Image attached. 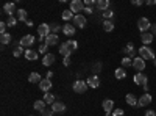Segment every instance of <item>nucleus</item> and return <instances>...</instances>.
I'll return each mask as SVG.
<instances>
[{"mask_svg": "<svg viewBox=\"0 0 156 116\" xmlns=\"http://www.w3.org/2000/svg\"><path fill=\"white\" fill-rule=\"evenodd\" d=\"M137 27H139V30H140L142 33H145V32H148V30L151 28V24H150V21H148L147 17H140V19L137 21Z\"/></svg>", "mask_w": 156, "mask_h": 116, "instance_id": "obj_6", "label": "nucleus"}, {"mask_svg": "<svg viewBox=\"0 0 156 116\" xmlns=\"http://www.w3.org/2000/svg\"><path fill=\"white\" fill-rule=\"evenodd\" d=\"M134 83H136L137 86H142L144 89H147V88H148V79H147V75L142 74V72H137V74L134 75Z\"/></svg>", "mask_w": 156, "mask_h": 116, "instance_id": "obj_3", "label": "nucleus"}, {"mask_svg": "<svg viewBox=\"0 0 156 116\" xmlns=\"http://www.w3.org/2000/svg\"><path fill=\"white\" fill-rule=\"evenodd\" d=\"M41 80L42 79H41V75H39L37 72H31L30 77H28V82L30 83H41Z\"/></svg>", "mask_w": 156, "mask_h": 116, "instance_id": "obj_25", "label": "nucleus"}, {"mask_svg": "<svg viewBox=\"0 0 156 116\" xmlns=\"http://www.w3.org/2000/svg\"><path fill=\"white\" fill-rule=\"evenodd\" d=\"M62 19H64V21H70V19H72V11H70V9L62 11Z\"/></svg>", "mask_w": 156, "mask_h": 116, "instance_id": "obj_34", "label": "nucleus"}, {"mask_svg": "<svg viewBox=\"0 0 156 116\" xmlns=\"http://www.w3.org/2000/svg\"><path fill=\"white\" fill-rule=\"evenodd\" d=\"M103 30L105 32H112L114 30V22L112 21H105L103 22Z\"/></svg>", "mask_w": 156, "mask_h": 116, "instance_id": "obj_30", "label": "nucleus"}, {"mask_svg": "<svg viewBox=\"0 0 156 116\" xmlns=\"http://www.w3.org/2000/svg\"><path fill=\"white\" fill-rule=\"evenodd\" d=\"M20 54H22V46L16 47V49H14V52H12V55H14V57H20Z\"/></svg>", "mask_w": 156, "mask_h": 116, "instance_id": "obj_41", "label": "nucleus"}, {"mask_svg": "<svg viewBox=\"0 0 156 116\" xmlns=\"http://www.w3.org/2000/svg\"><path fill=\"white\" fill-rule=\"evenodd\" d=\"M125 100H126V104L131 105V107H137V102H139V99H136V96L131 94V93L125 96Z\"/></svg>", "mask_w": 156, "mask_h": 116, "instance_id": "obj_20", "label": "nucleus"}, {"mask_svg": "<svg viewBox=\"0 0 156 116\" xmlns=\"http://www.w3.org/2000/svg\"><path fill=\"white\" fill-rule=\"evenodd\" d=\"M73 25L78 28H84L87 25V21L83 14H76V16H73Z\"/></svg>", "mask_w": 156, "mask_h": 116, "instance_id": "obj_7", "label": "nucleus"}, {"mask_svg": "<svg viewBox=\"0 0 156 116\" xmlns=\"http://www.w3.org/2000/svg\"><path fill=\"white\" fill-rule=\"evenodd\" d=\"M123 52L128 55V58H136V57H134L136 50H134V44H133V43H128V44L125 46V49H123Z\"/></svg>", "mask_w": 156, "mask_h": 116, "instance_id": "obj_16", "label": "nucleus"}, {"mask_svg": "<svg viewBox=\"0 0 156 116\" xmlns=\"http://www.w3.org/2000/svg\"><path fill=\"white\" fill-rule=\"evenodd\" d=\"M84 13H86V14H92L94 9H92V8H89V6H86V8H84Z\"/></svg>", "mask_w": 156, "mask_h": 116, "instance_id": "obj_46", "label": "nucleus"}, {"mask_svg": "<svg viewBox=\"0 0 156 116\" xmlns=\"http://www.w3.org/2000/svg\"><path fill=\"white\" fill-rule=\"evenodd\" d=\"M100 68H101V64H100V63H97L95 66H94V69H95V71H100Z\"/></svg>", "mask_w": 156, "mask_h": 116, "instance_id": "obj_49", "label": "nucleus"}, {"mask_svg": "<svg viewBox=\"0 0 156 116\" xmlns=\"http://www.w3.org/2000/svg\"><path fill=\"white\" fill-rule=\"evenodd\" d=\"M133 68L137 71V72H142L145 69V60H142L140 57H136L134 60H133Z\"/></svg>", "mask_w": 156, "mask_h": 116, "instance_id": "obj_9", "label": "nucleus"}, {"mask_svg": "<svg viewBox=\"0 0 156 116\" xmlns=\"http://www.w3.org/2000/svg\"><path fill=\"white\" fill-rule=\"evenodd\" d=\"M125 114V111L122 110V108H115V110H112V116H123Z\"/></svg>", "mask_w": 156, "mask_h": 116, "instance_id": "obj_38", "label": "nucleus"}, {"mask_svg": "<svg viewBox=\"0 0 156 116\" xmlns=\"http://www.w3.org/2000/svg\"><path fill=\"white\" fill-rule=\"evenodd\" d=\"M148 104H151V96H150L148 93H145L144 96H142V97L139 99L137 107H145V105H148Z\"/></svg>", "mask_w": 156, "mask_h": 116, "instance_id": "obj_14", "label": "nucleus"}, {"mask_svg": "<svg viewBox=\"0 0 156 116\" xmlns=\"http://www.w3.org/2000/svg\"><path fill=\"white\" fill-rule=\"evenodd\" d=\"M84 5L89 6V8H92L94 5H97V2H95V0H84Z\"/></svg>", "mask_w": 156, "mask_h": 116, "instance_id": "obj_40", "label": "nucleus"}, {"mask_svg": "<svg viewBox=\"0 0 156 116\" xmlns=\"http://www.w3.org/2000/svg\"><path fill=\"white\" fill-rule=\"evenodd\" d=\"M112 16H114V13H112V11H109V9H108V11H103V17H105L106 21H111Z\"/></svg>", "mask_w": 156, "mask_h": 116, "instance_id": "obj_37", "label": "nucleus"}, {"mask_svg": "<svg viewBox=\"0 0 156 116\" xmlns=\"http://www.w3.org/2000/svg\"><path fill=\"white\" fill-rule=\"evenodd\" d=\"M42 100L45 102V104H55V102H56V100H55V96L51 94V93H45Z\"/></svg>", "mask_w": 156, "mask_h": 116, "instance_id": "obj_27", "label": "nucleus"}, {"mask_svg": "<svg viewBox=\"0 0 156 116\" xmlns=\"http://www.w3.org/2000/svg\"><path fill=\"white\" fill-rule=\"evenodd\" d=\"M55 55L53 54H47V55H44V58H42V64L47 68V66H51V64L55 63Z\"/></svg>", "mask_w": 156, "mask_h": 116, "instance_id": "obj_18", "label": "nucleus"}, {"mask_svg": "<svg viewBox=\"0 0 156 116\" xmlns=\"http://www.w3.org/2000/svg\"><path fill=\"white\" fill-rule=\"evenodd\" d=\"M98 9L101 11H108L109 8V0H97V5H95Z\"/></svg>", "mask_w": 156, "mask_h": 116, "instance_id": "obj_24", "label": "nucleus"}, {"mask_svg": "<svg viewBox=\"0 0 156 116\" xmlns=\"http://www.w3.org/2000/svg\"><path fill=\"white\" fill-rule=\"evenodd\" d=\"M11 38H12V36H11L9 33H5V35H2L0 41H2V44L5 46V44H9V43H11Z\"/></svg>", "mask_w": 156, "mask_h": 116, "instance_id": "obj_31", "label": "nucleus"}, {"mask_svg": "<svg viewBox=\"0 0 156 116\" xmlns=\"http://www.w3.org/2000/svg\"><path fill=\"white\" fill-rule=\"evenodd\" d=\"M151 35H153V36H156V24H154V25H151Z\"/></svg>", "mask_w": 156, "mask_h": 116, "instance_id": "obj_47", "label": "nucleus"}, {"mask_svg": "<svg viewBox=\"0 0 156 116\" xmlns=\"http://www.w3.org/2000/svg\"><path fill=\"white\" fill-rule=\"evenodd\" d=\"M115 79L117 80H122V79H125L126 77V72H125V69H122V68H119V69H115Z\"/></svg>", "mask_w": 156, "mask_h": 116, "instance_id": "obj_29", "label": "nucleus"}, {"mask_svg": "<svg viewBox=\"0 0 156 116\" xmlns=\"http://www.w3.org/2000/svg\"><path fill=\"white\" fill-rule=\"evenodd\" d=\"M86 6H84V3L81 2V0H72L70 2V11L72 13H80V11H83Z\"/></svg>", "mask_w": 156, "mask_h": 116, "instance_id": "obj_8", "label": "nucleus"}, {"mask_svg": "<svg viewBox=\"0 0 156 116\" xmlns=\"http://www.w3.org/2000/svg\"><path fill=\"white\" fill-rule=\"evenodd\" d=\"M76 47H78V43H76V41L69 39V41L62 43V44L59 46V54H61L64 58H66V57H70L73 50H76Z\"/></svg>", "mask_w": 156, "mask_h": 116, "instance_id": "obj_1", "label": "nucleus"}, {"mask_svg": "<svg viewBox=\"0 0 156 116\" xmlns=\"http://www.w3.org/2000/svg\"><path fill=\"white\" fill-rule=\"evenodd\" d=\"M86 83H87L89 88H98L100 86V79H98L97 75H90V77H87Z\"/></svg>", "mask_w": 156, "mask_h": 116, "instance_id": "obj_11", "label": "nucleus"}, {"mask_svg": "<svg viewBox=\"0 0 156 116\" xmlns=\"http://www.w3.org/2000/svg\"><path fill=\"white\" fill-rule=\"evenodd\" d=\"M45 44H47V46H56V44H58V35L50 33V35L45 38Z\"/></svg>", "mask_w": 156, "mask_h": 116, "instance_id": "obj_21", "label": "nucleus"}, {"mask_svg": "<svg viewBox=\"0 0 156 116\" xmlns=\"http://www.w3.org/2000/svg\"><path fill=\"white\" fill-rule=\"evenodd\" d=\"M51 110H53L55 113H64L66 111V105H64L61 100H56L55 104H51Z\"/></svg>", "mask_w": 156, "mask_h": 116, "instance_id": "obj_13", "label": "nucleus"}, {"mask_svg": "<svg viewBox=\"0 0 156 116\" xmlns=\"http://www.w3.org/2000/svg\"><path fill=\"white\" fill-rule=\"evenodd\" d=\"M27 27H33V22L31 21H27Z\"/></svg>", "mask_w": 156, "mask_h": 116, "instance_id": "obj_51", "label": "nucleus"}, {"mask_svg": "<svg viewBox=\"0 0 156 116\" xmlns=\"http://www.w3.org/2000/svg\"><path fill=\"white\" fill-rule=\"evenodd\" d=\"M72 89H73L75 93H78V94H83L86 89H87V83H86L84 80H76V82L73 83Z\"/></svg>", "mask_w": 156, "mask_h": 116, "instance_id": "obj_5", "label": "nucleus"}, {"mask_svg": "<svg viewBox=\"0 0 156 116\" xmlns=\"http://www.w3.org/2000/svg\"><path fill=\"white\" fill-rule=\"evenodd\" d=\"M76 32L75 28V25H70V24H66V25H62V33L66 35V36H73Z\"/></svg>", "mask_w": 156, "mask_h": 116, "instance_id": "obj_12", "label": "nucleus"}, {"mask_svg": "<svg viewBox=\"0 0 156 116\" xmlns=\"http://www.w3.org/2000/svg\"><path fill=\"white\" fill-rule=\"evenodd\" d=\"M50 33H51L50 32V25H47V24H41L37 27V36H39V39H45Z\"/></svg>", "mask_w": 156, "mask_h": 116, "instance_id": "obj_4", "label": "nucleus"}, {"mask_svg": "<svg viewBox=\"0 0 156 116\" xmlns=\"http://www.w3.org/2000/svg\"><path fill=\"white\" fill-rule=\"evenodd\" d=\"M62 64H64V66H69V64H70V57L64 58V60H62Z\"/></svg>", "mask_w": 156, "mask_h": 116, "instance_id": "obj_43", "label": "nucleus"}, {"mask_svg": "<svg viewBox=\"0 0 156 116\" xmlns=\"http://www.w3.org/2000/svg\"><path fill=\"white\" fill-rule=\"evenodd\" d=\"M47 44L44 43V44H41V46H39V49H37V54H42V55H47Z\"/></svg>", "mask_w": 156, "mask_h": 116, "instance_id": "obj_35", "label": "nucleus"}, {"mask_svg": "<svg viewBox=\"0 0 156 116\" xmlns=\"http://www.w3.org/2000/svg\"><path fill=\"white\" fill-rule=\"evenodd\" d=\"M3 11L6 13L8 16H12V14H14V11H16V5L14 3H5L3 5Z\"/></svg>", "mask_w": 156, "mask_h": 116, "instance_id": "obj_23", "label": "nucleus"}, {"mask_svg": "<svg viewBox=\"0 0 156 116\" xmlns=\"http://www.w3.org/2000/svg\"><path fill=\"white\" fill-rule=\"evenodd\" d=\"M16 24H17V19L14 16H8V21H6L8 27H16Z\"/></svg>", "mask_w": 156, "mask_h": 116, "instance_id": "obj_32", "label": "nucleus"}, {"mask_svg": "<svg viewBox=\"0 0 156 116\" xmlns=\"http://www.w3.org/2000/svg\"><path fill=\"white\" fill-rule=\"evenodd\" d=\"M147 5H156V0H147Z\"/></svg>", "mask_w": 156, "mask_h": 116, "instance_id": "obj_48", "label": "nucleus"}, {"mask_svg": "<svg viewBox=\"0 0 156 116\" xmlns=\"http://www.w3.org/2000/svg\"><path fill=\"white\" fill-rule=\"evenodd\" d=\"M103 110H105L106 113H112V110H114V100H111V99H105V100H103Z\"/></svg>", "mask_w": 156, "mask_h": 116, "instance_id": "obj_19", "label": "nucleus"}, {"mask_svg": "<svg viewBox=\"0 0 156 116\" xmlns=\"http://www.w3.org/2000/svg\"><path fill=\"white\" fill-rule=\"evenodd\" d=\"M51 75H53V72L48 71V72H47V79H51Z\"/></svg>", "mask_w": 156, "mask_h": 116, "instance_id": "obj_50", "label": "nucleus"}, {"mask_svg": "<svg viewBox=\"0 0 156 116\" xmlns=\"http://www.w3.org/2000/svg\"><path fill=\"white\" fill-rule=\"evenodd\" d=\"M33 107H34V110H37V111L42 113V111L45 110V102H44V100H34V105H33Z\"/></svg>", "mask_w": 156, "mask_h": 116, "instance_id": "obj_26", "label": "nucleus"}, {"mask_svg": "<svg viewBox=\"0 0 156 116\" xmlns=\"http://www.w3.org/2000/svg\"><path fill=\"white\" fill-rule=\"evenodd\" d=\"M145 116H156V113H154V110H147Z\"/></svg>", "mask_w": 156, "mask_h": 116, "instance_id": "obj_45", "label": "nucleus"}, {"mask_svg": "<svg viewBox=\"0 0 156 116\" xmlns=\"http://www.w3.org/2000/svg\"><path fill=\"white\" fill-rule=\"evenodd\" d=\"M17 21L27 22V21H28V19H27V11H25V9H19V11H17Z\"/></svg>", "mask_w": 156, "mask_h": 116, "instance_id": "obj_28", "label": "nucleus"}, {"mask_svg": "<svg viewBox=\"0 0 156 116\" xmlns=\"http://www.w3.org/2000/svg\"><path fill=\"white\" fill-rule=\"evenodd\" d=\"M53 113H55L53 110H50V111H48V110H44V111H42V116H53Z\"/></svg>", "mask_w": 156, "mask_h": 116, "instance_id": "obj_42", "label": "nucleus"}, {"mask_svg": "<svg viewBox=\"0 0 156 116\" xmlns=\"http://www.w3.org/2000/svg\"><path fill=\"white\" fill-rule=\"evenodd\" d=\"M122 66H123V68H129V66H133V60H131V58H128V57L122 58Z\"/></svg>", "mask_w": 156, "mask_h": 116, "instance_id": "obj_33", "label": "nucleus"}, {"mask_svg": "<svg viewBox=\"0 0 156 116\" xmlns=\"http://www.w3.org/2000/svg\"><path fill=\"white\" fill-rule=\"evenodd\" d=\"M139 55H140L142 60H154V52L148 46H142L139 49Z\"/></svg>", "mask_w": 156, "mask_h": 116, "instance_id": "obj_2", "label": "nucleus"}, {"mask_svg": "<svg viewBox=\"0 0 156 116\" xmlns=\"http://www.w3.org/2000/svg\"><path fill=\"white\" fill-rule=\"evenodd\" d=\"M34 39H36V38H34L33 35H25L22 39L19 41V46H22V47H30V46L34 43Z\"/></svg>", "mask_w": 156, "mask_h": 116, "instance_id": "obj_10", "label": "nucleus"}, {"mask_svg": "<svg viewBox=\"0 0 156 116\" xmlns=\"http://www.w3.org/2000/svg\"><path fill=\"white\" fill-rule=\"evenodd\" d=\"M39 88H41L44 93H48V89L51 88V80H50V79H47V77H45V79H42V80H41V83H39Z\"/></svg>", "mask_w": 156, "mask_h": 116, "instance_id": "obj_17", "label": "nucleus"}, {"mask_svg": "<svg viewBox=\"0 0 156 116\" xmlns=\"http://www.w3.org/2000/svg\"><path fill=\"white\" fill-rule=\"evenodd\" d=\"M50 32L53 33V35H56V33L59 32V25H58V24H51V25H50Z\"/></svg>", "mask_w": 156, "mask_h": 116, "instance_id": "obj_36", "label": "nucleus"}, {"mask_svg": "<svg viewBox=\"0 0 156 116\" xmlns=\"http://www.w3.org/2000/svg\"><path fill=\"white\" fill-rule=\"evenodd\" d=\"M37 57H39V54L34 52V50H31V49H27V50H25V58H27V60H30V61H36Z\"/></svg>", "mask_w": 156, "mask_h": 116, "instance_id": "obj_22", "label": "nucleus"}, {"mask_svg": "<svg viewBox=\"0 0 156 116\" xmlns=\"http://www.w3.org/2000/svg\"><path fill=\"white\" fill-rule=\"evenodd\" d=\"M153 35L151 33H148V32H145V33H142L140 35V41L144 43V46H148V44H151L153 43Z\"/></svg>", "mask_w": 156, "mask_h": 116, "instance_id": "obj_15", "label": "nucleus"}, {"mask_svg": "<svg viewBox=\"0 0 156 116\" xmlns=\"http://www.w3.org/2000/svg\"><path fill=\"white\" fill-rule=\"evenodd\" d=\"M131 3H133V5H136V6H140V5H144V2H142V0H133Z\"/></svg>", "mask_w": 156, "mask_h": 116, "instance_id": "obj_44", "label": "nucleus"}, {"mask_svg": "<svg viewBox=\"0 0 156 116\" xmlns=\"http://www.w3.org/2000/svg\"><path fill=\"white\" fill-rule=\"evenodd\" d=\"M6 27H8L6 22H2V24H0V35H5V33H6Z\"/></svg>", "mask_w": 156, "mask_h": 116, "instance_id": "obj_39", "label": "nucleus"}]
</instances>
